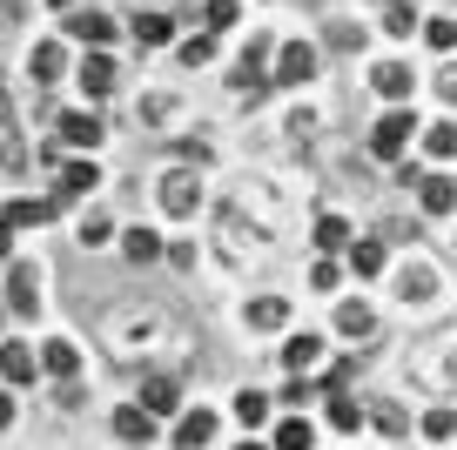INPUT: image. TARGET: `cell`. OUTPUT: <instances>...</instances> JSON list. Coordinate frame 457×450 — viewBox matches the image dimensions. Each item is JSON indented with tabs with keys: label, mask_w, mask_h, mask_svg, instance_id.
<instances>
[{
	"label": "cell",
	"mask_w": 457,
	"mask_h": 450,
	"mask_svg": "<svg viewBox=\"0 0 457 450\" xmlns=\"http://www.w3.org/2000/svg\"><path fill=\"white\" fill-rule=\"evenodd\" d=\"M411 135H417V114H411V108H390L384 121L370 128V155H377V162H397L403 148H411Z\"/></svg>",
	"instance_id": "cell-1"
},
{
	"label": "cell",
	"mask_w": 457,
	"mask_h": 450,
	"mask_svg": "<svg viewBox=\"0 0 457 450\" xmlns=\"http://www.w3.org/2000/svg\"><path fill=\"white\" fill-rule=\"evenodd\" d=\"M276 81H283V88L316 81V47L310 41H283V47H276Z\"/></svg>",
	"instance_id": "cell-2"
},
{
	"label": "cell",
	"mask_w": 457,
	"mask_h": 450,
	"mask_svg": "<svg viewBox=\"0 0 457 450\" xmlns=\"http://www.w3.org/2000/svg\"><path fill=\"white\" fill-rule=\"evenodd\" d=\"M68 34L95 54V47H114V34H121V28H114V14H101V7H81V14H68Z\"/></svg>",
	"instance_id": "cell-3"
},
{
	"label": "cell",
	"mask_w": 457,
	"mask_h": 450,
	"mask_svg": "<svg viewBox=\"0 0 457 450\" xmlns=\"http://www.w3.org/2000/svg\"><path fill=\"white\" fill-rule=\"evenodd\" d=\"M74 74H81V95H87V101L114 95V54H108V47H95V54H81V61H74Z\"/></svg>",
	"instance_id": "cell-4"
},
{
	"label": "cell",
	"mask_w": 457,
	"mask_h": 450,
	"mask_svg": "<svg viewBox=\"0 0 457 450\" xmlns=\"http://www.w3.org/2000/svg\"><path fill=\"white\" fill-rule=\"evenodd\" d=\"M162 209H169V215H195V209H202V182H195L188 169L162 175Z\"/></svg>",
	"instance_id": "cell-5"
},
{
	"label": "cell",
	"mask_w": 457,
	"mask_h": 450,
	"mask_svg": "<svg viewBox=\"0 0 457 450\" xmlns=\"http://www.w3.org/2000/svg\"><path fill=\"white\" fill-rule=\"evenodd\" d=\"M28 68H34V81H41V88H54V81H68V74H74V61H68V47H61V41H41Z\"/></svg>",
	"instance_id": "cell-6"
},
{
	"label": "cell",
	"mask_w": 457,
	"mask_h": 450,
	"mask_svg": "<svg viewBox=\"0 0 457 450\" xmlns=\"http://www.w3.org/2000/svg\"><path fill=\"white\" fill-rule=\"evenodd\" d=\"M54 135H61V148H81V155H87V148L101 141V121H95L87 108H68V114H61V128H54Z\"/></svg>",
	"instance_id": "cell-7"
},
{
	"label": "cell",
	"mask_w": 457,
	"mask_h": 450,
	"mask_svg": "<svg viewBox=\"0 0 457 450\" xmlns=\"http://www.w3.org/2000/svg\"><path fill=\"white\" fill-rule=\"evenodd\" d=\"M7 310H14L21 323H34V316H41V296H34V269H28V262L7 276Z\"/></svg>",
	"instance_id": "cell-8"
},
{
	"label": "cell",
	"mask_w": 457,
	"mask_h": 450,
	"mask_svg": "<svg viewBox=\"0 0 457 450\" xmlns=\"http://www.w3.org/2000/svg\"><path fill=\"white\" fill-rule=\"evenodd\" d=\"M142 410L148 417H175V410H182V383L175 377H148L142 383Z\"/></svg>",
	"instance_id": "cell-9"
},
{
	"label": "cell",
	"mask_w": 457,
	"mask_h": 450,
	"mask_svg": "<svg viewBox=\"0 0 457 450\" xmlns=\"http://www.w3.org/2000/svg\"><path fill=\"white\" fill-rule=\"evenodd\" d=\"M101 182V169H95V162H61V182H54V202H74V196H87V188H95Z\"/></svg>",
	"instance_id": "cell-10"
},
{
	"label": "cell",
	"mask_w": 457,
	"mask_h": 450,
	"mask_svg": "<svg viewBox=\"0 0 457 450\" xmlns=\"http://www.w3.org/2000/svg\"><path fill=\"white\" fill-rule=\"evenodd\" d=\"M215 437V410H182V417H175V444L182 450H202Z\"/></svg>",
	"instance_id": "cell-11"
},
{
	"label": "cell",
	"mask_w": 457,
	"mask_h": 450,
	"mask_svg": "<svg viewBox=\"0 0 457 450\" xmlns=\"http://www.w3.org/2000/svg\"><path fill=\"white\" fill-rule=\"evenodd\" d=\"M370 81H377V95H384V101H397V108H403V101H411V88H417V74L403 68V61H384Z\"/></svg>",
	"instance_id": "cell-12"
},
{
	"label": "cell",
	"mask_w": 457,
	"mask_h": 450,
	"mask_svg": "<svg viewBox=\"0 0 457 450\" xmlns=\"http://www.w3.org/2000/svg\"><path fill=\"white\" fill-rule=\"evenodd\" d=\"M0 377H7V383H21V390H28L34 377H41V363H34V350H28V343H7V350H0Z\"/></svg>",
	"instance_id": "cell-13"
},
{
	"label": "cell",
	"mask_w": 457,
	"mask_h": 450,
	"mask_svg": "<svg viewBox=\"0 0 457 450\" xmlns=\"http://www.w3.org/2000/svg\"><path fill=\"white\" fill-rule=\"evenodd\" d=\"M114 437H121V444H148V437H155V417H148L142 404H121L114 410Z\"/></svg>",
	"instance_id": "cell-14"
},
{
	"label": "cell",
	"mask_w": 457,
	"mask_h": 450,
	"mask_svg": "<svg viewBox=\"0 0 457 450\" xmlns=\"http://www.w3.org/2000/svg\"><path fill=\"white\" fill-rule=\"evenodd\" d=\"M34 363L47 370L54 383H74V370H81V356H74V343H47V350H34Z\"/></svg>",
	"instance_id": "cell-15"
},
{
	"label": "cell",
	"mask_w": 457,
	"mask_h": 450,
	"mask_svg": "<svg viewBox=\"0 0 457 450\" xmlns=\"http://www.w3.org/2000/svg\"><path fill=\"white\" fill-rule=\"evenodd\" d=\"M0 169H28V141L14 135V114H7V95H0Z\"/></svg>",
	"instance_id": "cell-16"
},
{
	"label": "cell",
	"mask_w": 457,
	"mask_h": 450,
	"mask_svg": "<svg viewBox=\"0 0 457 450\" xmlns=\"http://www.w3.org/2000/svg\"><path fill=\"white\" fill-rule=\"evenodd\" d=\"M316 444V430L296 417V410H283V423H276V437H270V450H310Z\"/></svg>",
	"instance_id": "cell-17"
},
{
	"label": "cell",
	"mask_w": 457,
	"mask_h": 450,
	"mask_svg": "<svg viewBox=\"0 0 457 450\" xmlns=\"http://www.w3.org/2000/svg\"><path fill=\"white\" fill-rule=\"evenodd\" d=\"M417 182H424V215H451V202H457L451 175H417Z\"/></svg>",
	"instance_id": "cell-18"
},
{
	"label": "cell",
	"mask_w": 457,
	"mask_h": 450,
	"mask_svg": "<svg viewBox=\"0 0 457 450\" xmlns=\"http://www.w3.org/2000/svg\"><path fill=\"white\" fill-rule=\"evenodd\" d=\"M135 41L142 47H169L175 41V14H135Z\"/></svg>",
	"instance_id": "cell-19"
},
{
	"label": "cell",
	"mask_w": 457,
	"mask_h": 450,
	"mask_svg": "<svg viewBox=\"0 0 457 450\" xmlns=\"http://www.w3.org/2000/svg\"><path fill=\"white\" fill-rule=\"evenodd\" d=\"M350 236H357V229L343 222V215H316V249H323V255H337V249H350Z\"/></svg>",
	"instance_id": "cell-20"
},
{
	"label": "cell",
	"mask_w": 457,
	"mask_h": 450,
	"mask_svg": "<svg viewBox=\"0 0 457 450\" xmlns=\"http://www.w3.org/2000/svg\"><path fill=\"white\" fill-rule=\"evenodd\" d=\"M249 323H256V329H283L289 303H283V296H256V303H249Z\"/></svg>",
	"instance_id": "cell-21"
},
{
	"label": "cell",
	"mask_w": 457,
	"mask_h": 450,
	"mask_svg": "<svg viewBox=\"0 0 457 450\" xmlns=\"http://www.w3.org/2000/svg\"><path fill=\"white\" fill-rule=\"evenodd\" d=\"M350 269H357V276H377V269H384V242L350 236Z\"/></svg>",
	"instance_id": "cell-22"
},
{
	"label": "cell",
	"mask_w": 457,
	"mask_h": 450,
	"mask_svg": "<svg viewBox=\"0 0 457 450\" xmlns=\"http://www.w3.org/2000/svg\"><path fill=\"white\" fill-rule=\"evenodd\" d=\"M236 21H243L236 0H202V34H222V28H236Z\"/></svg>",
	"instance_id": "cell-23"
},
{
	"label": "cell",
	"mask_w": 457,
	"mask_h": 450,
	"mask_svg": "<svg viewBox=\"0 0 457 450\" xmlns=\"http://www.w3.org/2000/svg\"><path fill=\"white\" fill-rule=\"evenodd\" d=\"M370 323H377L370 303H337V329L343 337H370Z\"/></svg>",
	"instance_id": "cell-24"
},
{
	"label": "cell",
	"mask_w": 457,
	"mask_h": 450,
	"mask_svg": "<svg viewBox=\"0 0 457 450\" xmlns=\"http://www.w3.org/2000/svg\"><path fill=\"white\" fill-rule=\"evenodd\" d=\"M47 215H54V202H14V209L0 215V222H7V229H41Z\"/></svg>",
	"instance_id": "cell-25"
},
{
	"label": "cell",
	"mask_w": 457,
	"mask_h": 450,
	"mask_svg": "<svg viewBox=\"0 0 457 450\" xmlns=\"http://www.w3.org/2000/svg\"><path fill=\"white\" fill-rule=\"evenodd\" d=\"M316 356H323V343H316V337H289V343H283V363H289V370H310Z\"/></svg>",
	"instance_id": "cell-26"
},
{
	"label": "cell",
	"mask_w": 457,
	"mask_h": 450,
	"mask_svg": "<svg viewBox=\"0 0 457 450\" xmlns=\"http://www.w3.org/2000/svg\"><path fill=\"white\" fill-rule=\"evenodd\" d=\"M417 28V7H411V0H397V7H384V34H390V41H403V34H411Z\"/></svg>",
	"instance_id": "cell-27"
},
{
	"label": "cell",
	"mask_w": 457,
	"mask_h": 450,
	"mask_svg": "<svg viewBox=\"0 0 457 450\" xmlns=\"http://www.w3.org/2000/svg\"><path fill=\"white\" fill-rule=\"evenodd\" d=\"M236 417H243V423H262V417H270V396H262V390H243V396H236Z\"/></svg>",
	"instance_id": "cell-28"
},
{
	"label": "cell",
	"mask_w": 457,
	"mask_h": 450,
	"mask_svg": "<svg viewBox=\"0 0 457 450\" xmlns=\"http://www.w3.org/2000/svg\"><path fill=\"white\" fill-rule=\"evenodd\" d=\"M209 54H215V34H188L182 41V68H202Z\"/></svg>",
	"instance_id": "cell-29"
},
{
	"label": "cell",
	"mask_w": 457,
	"mask_h": 450,
	"mask_svg": "<svg viewBox=\"0 0 457 450\" xmlns=\"http://www.w3.org/2000/svg\"><path fill=\"white\" fill-rule=\"evenodd\" d=\"M155 255H162V242L148 229H129V262H155Z\"/></svg>",
	"instance_id": "cell-30"
},
{
	"label": "cell",
	"mask_w": 457,
	"mask_h": 450,
	"mask_svg": "<svg viewBox=\"0 0 457 450\" xmlns=\"http://www.w3.org/2000/svg\"><path fill=\"white\" fill-rule=\"evenodd\" d=\"M329 423H337V430H357V423H363V410L350 404V396H329Z\"/></svg>",
	"instance_id": "cell-31"
},
{
	"label": "cell",
	"mask_w": 457,
	"mask_h": 450,
	"mask_svg": "<svg viewBox=\"0 0 457 450\" xmlns=\"http://www.w3.org/2000/svg\"><path fill=\"white\" fill-rule=\"evenodd\" d=\"M424 148H430V155L444 162V155H451V148H457V128H451V121H437V128H430V135H424Z\"/></svg>",
	"instance_id": "cell-32"
},
{
	"label": "cell",
	"mask_w": 457,
	"mask_h": 450,
	"mask_svg": "<svg viewBox=\"0 0 457 450\" xmlns=\"http://www.w3.org/2000/svg\"><path fill=\"white\" fill-rule=\"evenodd\" d=\"M424 41L437 47V54H451V41H457V21H430V28H424Z\"/></svg>",
	"instance_id": "cell-33"
},
{
	"label": "cell",
	"mask_w": 457,
	"mask_h": 450,
	"mask_svg": "<svg viewBox=\"0 0 457 450\" xmlns=\"http://www.w3.org/2000/svg\"><path fill=\"white\" fill-rule=\"evenodd\" d=\"M424 437H430V444H444V437H451V410H430V417H424Z\"/></svg>",
	"instance_id": "cell-34"
},
{
	"label": "cell",
	"mask_w": 457,
	"mask_h": 450,
	"mask_svg": "<svg viewBox=\"0 0 457 450\" xmlns=\"http://www.w3.org/2000/svg\"><path fill=\"white\" fill-rule=\"evenodd\" d=\"M329 41H337L343 54H357V47H363V28H343V21H337V28H329Z\"/></svg>",
	"instance_id": "cell-35"
},
{
	"label": "cell",
	"mask_w": 457,
	"mask_h": 450,
	"mask_svg": "<svg viewBox=\"0 0 457 450\" xmlns=\"http://www.w3.org/2000/svg\"><path fill=\"white\" fill-rule=\"evenodd\" d=\"M310 282H316V289H337V282H343V269H337V255H323V262H316V276H310Z\"/></svg>",
	"instance_id": "cell-36"
},
{
	"label": "cell",
	"mask_w": 457,
	"mask_h": 450,
	"mask_svg": "<svg viewBox=\"0 0 457 450\" xmlns=\"http://www.w3.org/2000/svg\"><path fill=\"white\" fill-rule=\"evenodd\" d=\"M310 396H316V383H303V377H289V390H283V404H289V410H303V404H310Z\"/></svg>",
	"instance_id": "cell-37"
},
{
	"label": "cell",
	"mask_w": 457,
	"mask_h": 450,
	"mask_svg": "<svg viewBox=\"0 0 457 450\" xmlns=\"http://www.w3.org/2000/svg\"><path fill=\"white\" fill-rule=\"evenodd\" d=\"M108 236H114L108 222H81V242H87V249H101V242H108Z\"/></svg>",
	"instance_id": "cell-38"
},
{
	"label": "cell",
	"mask_w": 457,
	"mask_h": 450,
	"mask_svg": "<svg viewBox=\"0 0 457 450\" xmlns=\"http://www.w3.org/2000/svg\"><path fill=\"white\" fill-rule=\"evenodd\" d=\"M7 423H14V396H0V430H7Z\"/></svg>",
	"instance_id": "cell-39"
},
{
	"label": "cell",
	"mask_w": 457,
	"mask_h": 450,
	"mask_svg": "<svg viewBox=\"0 0 457 450\" xmlns=\"http://www.w3.org/2000/svg\"><path fill=\"white\" fill-rule=\"evenodd\" d=\"M0 255H14V229L7 222H0Z\"/></svg>",
	"instance_id": "cell-40"
},
{
	"label": "cell",
	"mask_w": 457,
	"mask_h": 450,
	"mask_svg": "<svg viewBox=\"0 0 457 450\" xmlns=\"http://www.w3.org/2000/svg\"><path fill=\"white\" fill-rule=\"evenodd\" d=\"M236 450H270V444H262V437H249V444H236Z\"/></svg>",
	"instance_id": "cell-41"
},
{
	"label": "cell",
	"mask_w": 457,
	"mask_h": 450,
	"mask_svg": "<svg viewBox=\"0 0 457 450\" xmlns=\"http://www.w3.org/2000/svg\"><path fill=\"white\" fill-rule=\"evenodd\" d=\"M47 7H68V14H74V0H47Z\"/></svg>",
	"instance_id": "cell-42"
},
{
	"label": "cell",
	"mask_w": 457,
	"mask_h": 450,
	"mask_svg": "<svg viewBox=\"0 0 457 450\" xmlns=\"http://www.w3.org/2000/svg\"><path fill=\"white\" fill-rule=\"evenodd\" d=\"M0 316H7V303H0Z\"/></svg>",
	"instance_id": "cell-43"
}]
</instances>
